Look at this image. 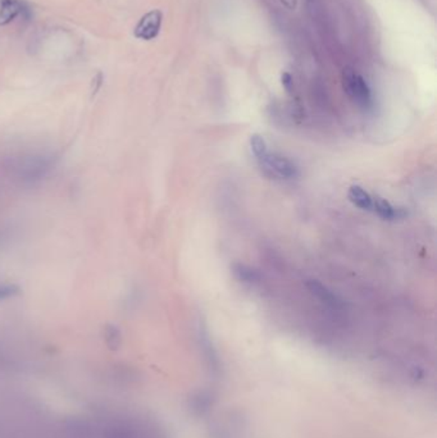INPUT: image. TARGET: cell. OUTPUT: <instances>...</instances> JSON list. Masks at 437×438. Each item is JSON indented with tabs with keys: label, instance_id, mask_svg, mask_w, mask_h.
<instances>
[{
	"label": "cell",
	"instance_id": "8992f818",
	"mask_svg": "<svg viewBox=\"0 0 437 438\" xmlns=\"http://www.w3.org/2000/svg\"><path fill=\"white\" fill-rule=\"evenodd\" d=\"M307 287H308L312 295L316 296L319 301H322L323 304L327 305L329 308L337 309V308L343 306V301L329 288L322 285L319 281L309 279L307 282Z\"/></svg>",
	"mask_w": 437,
	"mask_h": 438
},
{
	"label": "cell",
	"instance_id": "6da1fadb",
	"mask_svg": "<svg viewBox=\"0 0 437 438\" xmlns=\"http://www.w3.org/2000/svg\"><path fill=\"white\" fill-rule=\"evenodd\" d=\"M343 85L347 97L352 99L356 106L362 109H371L374 106L372 90L368 86L367 81L358 72L346 68L343 72Z\"/></svg>",
	"mask_w": 437,
	"mask_h": 438
},
{
	"label": "cell",
	"instance_id": "7c38bea8",
	"mask_svg": "<svg viewBox=\"0 0 437 438\" xmlns=\"http://www.w3.org/2000/svg\"><path fill=\"white\" fill-rule=\"evenodd\" d=\"M19 294V287L16 285H10V283H4L0 285V301H4L7 299H10L13 296Z\"/></svg>",
	"mask_w": 437,
	"mask_h": 438
},
{
	"label": "cell",
	"instance_id": "52a82bcc",
	"mask_svg": "<svg viewBox=\"0 0 437 438\" xmlns=\"http://www.w3.org/2000/svg\"><path fill=\"white\" fill-rule=\"evenodd\" d=\"M23 12V4L19 0H0V25H8Z\"/></svg>",
	"mask_w": 437,
	"mask_h": 438
},
{
	"label": "cell",
	"instance_id": "30bf717a",
	"mask_svg": "<svg viewBox=\"0 0 437 438\" xmlns=\"http://www.w3.org/2000/svg\"><path fill=\"white\" fill-rule=\"evenodd\" d=\"M250 149H252V152H253L256 161L263 159L265 154L270 152L268 145L265 143V137L258 134L253 135L250 137Z\"/></svg>",
	"mask_w": 437,
	"mask_h": 438
},
{
	"label": "cell",
	"instance_id": "3957f363",
	"mask_svg": "<svg viewBox=\"0 0 437 438\" xmlns=\"http://www.w3.org/2000/svg\"><path fill=\"white\" fill-rule=\"evenodd\" d=\"M52 167V159L46 158L44 155H30L22 158V161L19 166V175L22 179H39L41 176L44 177L46 172Z\"/></svg>",
	"mask_w": 437,
	"mask_h": 438
},
{
	"label": "cell",
	"instance_id": "ba28073f",
	"mask_svg": "<svg viewBox=\"0 0 437 438\" xmlns=\"http://www.w3.org/2000/svg\"><path fill=\"white\" fill-rule=\"evenodd\" d=\"M347 197H349V200L358 208H360L363 210H372L374 197L368 191H365V188H360L358 185H353L352 188H349Z\"/></svg>",
	"mask_w": 437,
	"mask_h": 438
},
{
	"label": "cell",
	"instance_id": "9c48e42d",
	"mask_svg": "<svg viewBox=\"0 0 437 438\" xmlns=\"http://www.w3.org/2000/svg\"><path fill=\"white\" fill-rule=\"evenodd\" d=\"M231 269H232V273H234L235 278L240 282L253 285V283H256L261 281L259 273L255 269L250 268L249 266L243 264V263H234Z\"/></svg>",
	"mask_w": 437,
	"mask_h": 438
},
{
	"label": "cell",
	"instance_id": "8fae6325",
	"mask_svg": "<svg viewBox=\"0 0 437 438\" xmlns=\"http://www.w3.org/2000/svg\"><path fill=\"white\" fill-rule=\"evenodd\" d=\"M104 339H105L108 348L112 350L119 349L121 341H122L119 328L114 326H110V324L104 328Z\"/></svg>",
	"mask_w": 437,
	"mask_h": 438
},
{
	"label": "cell",
	"instance_id": "277c9868",
	"mask_svg": "<svg viewBox=\"0 0 437 438\" xmlns=\"http://www.w3.org/2000/svg\"><path fill=\"white\" fill-rule=\"evenodd\" d=\"M162 19H163V14L158 9L146 13L135 27V36L141 40H153L161 31Z\"/></svg>",
	"mask_w": 437,
	"mask_h": 438
},
{
	"label": "cell",
	"instance_id": "7a4b0ae2",
	"mask_svg": "<svg viewBox=\"0 0 437 438\" xmlns=\"http://www.w3.org/2000/svg\"><path fill=\"white\" fill-rule=\"evenodd\" d=\"M258 164L268 175L278 179H292L299 176V168L296 164L278 152H267L265 158L258 161Z\"/></svg>",
	"mask_w": 437,
	"mask_h": 438
},
{
	"label": "cell",
	"instance_id": "5b68a950",
	"mask_svg": "<svg viewBox=\"0 0 437 438\" xmlns=\"http://www.w3.org/2000/svg\"><path fill=\"white\" fill-rule=\"evenodd\" d=\"M372 212L383 218L385 221H396L403 219L408 215V212L403 206H392L390 201L380 197H374V204H372Z\"/></svg>",
	"mask_w": 437,
	"mask_h": 438
}]
</instances>
